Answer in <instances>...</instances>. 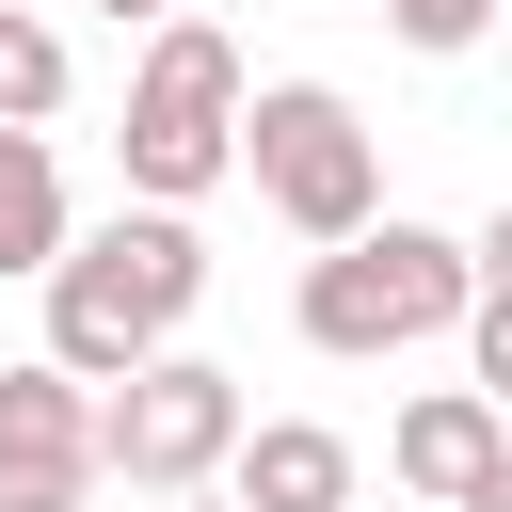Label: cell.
<instances>
[{
  "mask_svg": "<svg viewBox=\"0 0 512 512\" xmlns=\"http://www.w3.org/2000/svg\"><path fill=\"white\" fill-rule=\"evenodd\" d=\"M192 304H208V240L192 208H112L80 224V256L48 272V368H80L96 400L160 352H192Z\"/></svg>",
  "mask_w": 512,
  "mask_h": 512,
  "instance_id": "1",
  "label": "cell"
},
{
  "mask_svg": "<svg viewBox=\"0 0 512 512\" xmlns=\"http://www.w3.org/2000/svg\"><path fill=\"white\" fill-rule=\"evenodd\" d=\"M288 320H304V352H320V368H384V352H416V336H464V320H480V256H464L448 224L384 208L368 240L304 256Z\"/></svg>",
  "mask_w": 512,
  "mask_h": 512,
  "instance_id": "2",
  "label": "cell"
},
{
  "mask_svg": "<svg viewBox=\"0 0 512 512\" xmlns=\"http://www.w3.org/2000/svg\"><path fill=\"white\" fill-rule=\"evenodd\" d=\"M240 112H256L240 48H224L208 16H160V32H144V64H128V128H112L128 208H208V192L240 176Z\"/></svg>",
  "mask_w": 512,
  "mask_h": 512,
  "instance_id": "3",
  "label": "cell"
},
{
  "mask_svg": "<svg viewBox=\"0 0 512 512\" xmlns=\"http://www.w3.org/2000/svg\"><path fill=\"white\" fill-rule=\"evenodd\" d=\"M240 176H256V208H272L304 256H336V240L384 224V144H368V112H352L336 80H256V112H240Z\"/></svg>",
  "mask_w": 512,
  "mask_h": 512,
  "instance_id": "4",
  "label": "cell"
},
{
  "mask_svg": "<svg viewBox=\"0 0 512 512\" xmlns=\"http://www.w3.org/2000/svg\"><path fill=\"white\" fill-rule=\"evenodd\" d=\"M240 432H256L240 416V368H208V352H160V368H128L96 400V448H112L128 496H224Z\"/></svg>",
  "mask_w": 512,
  "mask_h": 512,
  "instance_id": "5",
  "label": "cell"
},
{
  "mask_svg": "<svg viewBox=\"0 0 512 512\" xmlns=\"http://www.w3.org/2000/svg\"><path fill=\"white\" fill-rule=\"evenodd\" d=\"M112 480V448H96V384L80 368H0V512H80Z\"/></svg>",
  "mask_w": 512,
  "mask_h": 512,
  "instance_id": "6",
  "label": "cell"
},
{
  "mask_svg": "<svg viewBox=\"0 0 512 512\" xmlns=\"http://www.w3.org/2000/svg\"><path fill=\"white\" fill-rule=\"evenodd\" d=\"M496 448H512V416H496L480 384H432V400H400V432H384L400 496H432V512H464V496L496 480Z\"/></svg>",
  "mask_w": 512,
  "mask_h": 512,
  "instance_id": "7",
  "label": "cell"
},
{
  "mask_svg": "<svg viewBox=\"0 0 512 512\" xmlns=\"http://www.w3.org/2000/svg\"><path fill=\"white\" fill-rule=\"evenodd\" d=\"M224 496H240V512H352V432H320V416H256L240 464H224Z\"/></svg>",
  "mask_w": 512,
  "mask_h": 512,
  "instance_id": "8",
  "label": "cell"
},
{
  "mask_svg": "<svg viewBox=\"0 0 512 512\" xmlns=\"http://www.w3.org/2000/svg\"><path fill=\"white\" fill-rule=\"evenodd\" d=\"M80 256V208H64V160H48V128H0V288L32 272H64Z\"/></svg>",
  "mask_w": 512,
  "mask_h": 512,
  "instance_id": "9",
  "label": "cell"
},
{
  "mask_svg": "<svg viewBox=\"0 0 512 512\" xmlns=\"http://www.w3.org/2000/svg\"><path fill=\"white\" fill-rule=\"evenodd\" d=\"M80 96V64H64V32L32 16V0H0V128H48Z\"/></svg>",
  "mask_w": 512,
  "mask_h": 512,
  "instance_id": "10",
  "label": "cell"
},
{
  "mask_svg": "<svg viewBox=\"0 0 512 512\" xmlns=\"http://www.w3.org/2000/svg\"><path fill=\"white\" fill-rule=\"evenodd\" d=\"M384 32H400V48H432V64H464V48L496 32V0H384Z\"/></svg>",
  "mask_w": 512,
  "mask_h": 512,
  "instance_id": "11",
  "label": "cell"
},
{
  "mask_svg": "<svg viewBox=\"0 0 512 512\" xmlns=\"http://www.w3.org/2000/svg\"><path fill=\"white\" fill-rule=\"evenodd\" d=\"M464 384L512 416V288H480V320H464Z\"/></svg>",
  "mask_w": 512,
  "mask_h": 512,
  "instance_id": "12",
  "label": "cell"
},
{
  "mask_svg": "<svg viewBox=\"0 0 512 512\" xmlns=\"http://www.w3.org/2000/svg\"><path fill=\"white\" fill-rule=\"evenodd\" d=\"M464 256H480V288H512V192H496V224H480Z\"/></svg>",
  "mask_w": 512,
  "mask_h": 512,
  "instance_id": "13",
  "label": "cell"
},
{
  "mask_svg": "<svg viewBox=\"0 0 512 512\" xmlns=\"http://www.w3.org/2000/svg\"><path fill=\"white\" fill-rule=\"evenodd\" d=\"M96 16H112V32H160V16H176V0H96Z\"/></svg>",
  "mask_w": 512,
  "mask_h": 512,
  "instance_id": "14",
  "label": "cell"
},
{
  "mask_svg": "<svg viewBox=\"0 0 512 512\" xmlns=\"http://www.w3.org/2000/svg\"><path fill=\"white\" fill-rule=\"evenodd\" d=\"M464 512H512V448H496V480H480V496H464Z\"/></svg>",
  "mask_w": 512,
  "mask_h": 512,
  "instance_id": "15",
  "label": "cell"
},
{
  "mask_svg": "<svg viewBox=\"0 0 512 512\" xmlns=\"http://www.w3.org/2000/svg\"><path fill=\"white\" fill-rule=\"evenodd\" d=\"M208 512H240V496H208Z\"/></svg>",
  "mask_w": 512,
  "mask_h": 512,
  "instance_id": "16",
  "label": "cell"
}]
</instances>
